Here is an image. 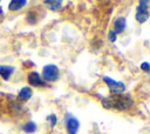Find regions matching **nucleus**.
<instances>
[{
  "mask_svg": "<svg viewBox=\"0 0 150 134\" xmlns=\"http://www.w3.org/2000/svg\"><path fill=\"white\" fill-rule=\"evenodd\" d=\"M108 39H109L110 42H115V41L117 40V34H116L112 29H110V31L108 32Z\"/></svg>",
  "mask_w": 150,
  "mask_h": 134,
  "instance_id": "nucleus-14",
  "label": "nucleus"
},
{
  "mask_svg": "<svg viewBox=\"0 0 150 134\" xmlns=\"http://www.w3.org/2000/svg\"><path fill=\"white\" fill-rule=\"evenodd\" d=\"M36 129H38V126H36V123L34 122V121H27L23 126H22V130L25 132V133H27V134H32V133H35L36 132Z\"/></svg>",
  "mask_w": 150,
  "mask_h": 134,
  "instance_id": "nucleus-12",
  "label": "nucleus"
},
{
  "mask_svg": "<svg viewBox=\"0 0 150 134\" xmlns=\"http://www.w3.org/2000/svg\"><path fill=\"white\" fill-rule=\"evenodd\" d=\"M64 125L68 134H77L80 129V121L71 113H67L64 115Z\"/></svg>",
  "mask_w": 150,
  "mask_h": 134,
  "instance_id": "nucleus-5",
  "label": "nucleus"
},
{
  "mask_svg": "<svg viewBox=\"0 0 150 134\" xmlns=\"http://www.w3.org/2000/svg\"><path fill=\"white\" fill-rule=\"evenodd\" d=\"M4 18H5V14H4V11H2V8L0 7V24L4 21Z\"/></svg>",
  "mask_w": 150,
  "mask_h": 134,
  "instance_id": "nucleus-16",
  "label": "nucleus"
},
{
  "mask_svg": "<svg viewBox=\"0 0 150 134\" xmlns=\"http://www.w3.org/2000/svg\"><path fill=\"white\" fill-rule=\"evenodd\" d=\"M60 78V69L56 65L48 63L42 68V80L45 82H55Z\"/></svg>",
  "mask_w": 150,
  "mask_h": 134,
  "instance_id": "nucleus-2",
  "label": "nucleus"
},
{
  "mask_svg": "<svg viewBox=\"0 0 150 134\" xmlns=\"http://www.w3.org/2000/svg\"><path fill=\"white\" fill-rule=\"evenodd\" d=\"M26 5H27V1L26 0H12L8 4V9L11 12H16V11L23 8Z\"/></svg>",
  "mask_w": 150,
  "mask_h": 134,
  "instance_id": "nucleus-11",
  "label": "nucleus"
},
{
  "mask_svg": "<svg viewBox=\"0 0 150 134\" xmlns=\"http://www.w3.org/2000/svg\"><path fill=\"white\" fill-rule=\"evenodd\" d=\"M43 4L52 12H59L63 7L62 6L63 5V1H61V0H46Z\"/></svg>",
  "mask_w": 150,
  "mask_h": 134,
  "instance_id": "nucleus-9",
  "label": "nucleus"
},
{
  "mask_svg": "<svg viewBox=\"0 0 150 134\" xmlns=\"http://www.w3.org/2000/svg\"><path fill=\"white\" fill-rule=\"evenodd\" d=\"M135 19L138 24H144L149 19V1L142 0L138 2V6L136 7V14Z\"/></svg>",
  "mask_w": 150,
  "mask_h": 134,
  "instance_id": "nucleus-4",
  "label": "nucleus"
},
{
  "mask_svg": "<svg viewBox=\"0 0 150 134\" xmlns=\"http://www.w3.org/2000/svg\"><path fill=\"white\" fill-rule=\"evenodd\" d=\"M27 80H28L29 85L33 86V87H45V86L47 85V82H45V81L42 80L41 75H40L38 72H35V71H32V72L28 73Z\"/></svg>",
  "mask_w": 150,
  "mask_h": 134,
  "instance_id": "nucleus-6",
  "label": "nucleus"
},
{
  "mask_svg": "<svg viewBox=\"0 0 150 134\" xmlns=\"http://www.w3.org/2000/svg\"><path fill=\"white\" fill-rule=\"evenodd\" d=\"M101 103L105 109H115V110H128L134 105V100L130 95L124 94H111L109 96L102 98Z\"/></svg>",
  "mask_w": 150,
  "mask_h": 134,
  "instance_id": "nucleus-1",
  "label": "nucleus"
},
{
  "mask_svg": "<svg viewBox=\"0 0 150 134\" xmlns=\"http://www.w3.org/2000/svg\"><path fill=\"white\" fill-rule=\"evenodd\" d=\"M32 96H33V89H32V87L25 86V87H22V88L19 91V93H18V95H16V99H18V101H20V102H26V101H28Z\"/></svg>",
  "mask_w": 150,
  "mask_h": 134,
  "instance_id": "nucleus-7",
  "label": "nucleus"
},
{
  "mask_svg": "<svg viewBox=\"0 0 150 134\" xmlns=\"http://www.w3.org/2000/svg\"><path fill=\"white\" fill-rule=\"evenodd\" d=\"M15 68L13 66H8V65H0V76L4 79V80H8L12 74L14 73Z\"/></svg>",
  "mask_w": 150,
  "mask_h": 134,
  "instance_id": "nucleus-10",
  "label": "nucleus"
},
{
  "mask_svg": "<svg viewBox=\"0 0 150 134\" xmlns=\"http://www.w3.org/2000/svg\"><path fill=\"white\" fill-rule=\"evenodd\" d=\"M102 81L107 85V87L111 92V94H123L125 91V83L122 81H117L110 76H103Z\"/></svg>",
  "mask_w": 150,
  "mask_h": 134,
  "instance_id": "nucleus-3",
  "label": "nucleus"
},
{
  "mask_svg": "<svg viewBox=\"0 0 150 134\" xmlns=\"http://www.w3.org/2000/svg\"><path fill=\"white\" fill-rule=\"evenodd\" d=\"M139 67H141V69H142V71H144L145 73H149V62H146V61H145V62L141 63V66H139Z\"/></svg>",
  "mask_w": 150,
  "mask_h": 134,
  "instance_id": "nucleus-15",
  "label": "nucleus"
},
{
  "mask_svg": "<svg viewBox=\"0 0 150 134\" xmlns=\"http://www.w3.org/2000/svg\"><path fill=\"white\" fill-rule=\"evenodd\" d=\"M127 28V19L125 16H118L114 20V32L116 34L123 33Z\"/></svg>",
  "mask_w": 150,
  "mask_h": 134,
  "instance_id": "nucleus-8",
  "label": "nucleus"
},
{
  "mask_svg": "<svg viewBox=\"0 0 150 134\" xmlns=\"http://www.w3.org/2000/svg\"><path fill=\"white\" fill-rule=\"evenodd\" d=\"M47 121L49 122V126H50V128L53 129L54 127H55V125L57 123V116H56V114H49V115H47Z\"/></svg>",
  "mask_w": 150,
  "mask_h": 134,
  "instance_id": "nucleus-13",
  "label": "nucleus"
}]
</instances>
